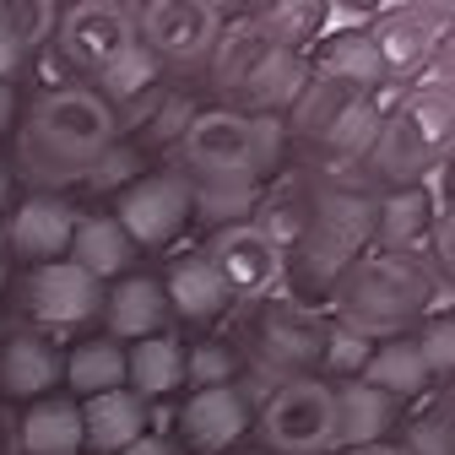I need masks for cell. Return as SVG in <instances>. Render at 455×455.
<instances>
[{"label":"cell","instance_id":"1","mask_svg":"<svg viewBox=\"0 0 455 455\" xmlns=\"http://www.w3.org/2000/svg\"><path fill=\"white\" fill-rule=\"evenodd\" d=\"M114 136H120V120H114V108L92 87H82V82L49 87L28 103L12 174H22L44 196H54V185L87 180V168L114 147Z\"/></svg>","mask_w":455,"mask_h":455},{"label":"cell","instance_id":"2","mask_svg":"<svg viewBox=\"0 0 455 455\" xmlns=\"http://www.w3.org/2000/svg\"><path fill=\"white\" fill-rule=\"evenodd\" d=\"M174 174L196 196H255V180L282 152V120H250L239 108H196L180 131Z\"/></svg>","mask_w":455,"mask_h":455},{"label":"cell","instance_id":"3","mask_svg":"<svg viewBox=\"0 0 455 455\" xmlns=\"http://www.w3.org/2000/svg\"><path fill=\"white\" fill-rule=\"evenodd\" d=\"M336 320L374 336H407L428 315V271L418 260H390V255H358L336 282Z\"/></svg>","mask_w":455,"mask_h":455},{"label":"cell","instance_id":"4","mask_svg":"<svg viewBox=\"0 0 455 455\" xmlns=\"http://www.w3.org/2000/svg\"><path fill=\"white\" fill-rule=\"evenodd\" d=\"M444 120H450V103H444V87H418L402 108H390L379 131H374V147L363 157V180L379 185L385 196L390 190H412L428 180V168L444 163Z\"/></svg>","mask_w":455,"mask_h":455},{"label":"cell","instance_id":"5","mask_svg":"<svg viewBox=\"0 0 455 455\" xmlns=\"http://www.w3.org/2000/svg\"><path fill=\"white\" fill-rule=\"evenodd\" d=\"M255 434L266 455H331L336 450V402L315 374L282 379L255 412Z\"/></svg>","mask_w":455,"mask_h":455},{"label":"cell","instance_id":"6","mask_svg":"<svg viewBox=\"0 0 455 455\" xmlns=\"http://www.w3.org/2000/svg\"><path fill=\"white\" fill-rule=\"evenodd\" d=\"M131 44H136V22H131V6H120V0L60 6L54 33H49V49H54V60H60V71L82 76V87H92Z\"/></svg>","mask_w":455,"mask_h":455},{"label":"cell","instance_id":"7","mask_svg":"<svg viewBox=\"0 0 455 455\" xmlns=\"http://www.w3.org/2000/svg\"><path fill=\"white\" fill-rule=\"evenodd\" d=\"M374 239V196L363 190H331L309 206V228H304V266L315 282H336L341 271H347L363 244Z\"/></svg>","mask_w":455,"mask_h":455},{"label":"cell","instance_id":"8","mask_svg":"<svg viewBox=\"0 0 455 455\" xmlns=\"http://www.w3.org/2000/svg\"><path fill=\"white\" fill-rule=\"evenodd\" d=\"M131 22H136V44L157 66L185 71V66H206L228 17L212 0H147V6H131Z\"/></svg>","mask_w":455,"mask_h":455},{"label":"cell","instance_id":"9","mask_svg":"<svg viewBox=\"0 0 455 455\" xmlns=\"http://www.w3.org/2000/svg\"><path fill=\"white\" fill-rule=\"evenodd\" d=\"M206 266L217 271L228 304H260L282 288V276H288V255H282L255 222H228L206 239Z\"/></svg>","mask_w":455,"mask_h":455},{"label":"cell","instance_id":"10","mask_svg":"<svg viewBox=\"0 0 455 455\" xmlns=\"http://www.w3.org/2000/svg\"><path fill=\"white\" fill-rule=\"evenodd\" d=\"M114 222H120V234L131 239V250H163L185 234L190 222V185L174 174V168H163V174H141L131 180L120 196H114Z\"/></svg>","mask_w":455,"mask_h":455},{"label":"cell","instance_id":"11","mask_svg":"<svg viewBox=\"0 0 455 455\" xmlns=\"http://www.w3.org/2000/svg\"><path fill=\"white\" fill-rule=\"evenodd\" d=\"M17 309L28 325L38 331H71V325H87L98 309H103V288L76 271L71 260H49V266H28L17 276Z\"/></svg>","mask_w":455,"mask_h":455},{"label":"cell","instance_id":"12","mask_svg":"<svg viewBox=\"0 0 455 455\" xmlns=\"http://www.w3.org/2000/svg\"><path fill=\"white\" fill-rule=\"evenodd\" d=\"M76 206L66 196H22L6 212V255H17L22 266H49V260H66L71 234H76Z\"/></svg>","mask_w":455,"mask_h":455},{"label":"cell","instance_id":"13","mask_svg":"<svg viewBox=\"0 0 455 455\" xmlns=\"http://www.w3.org/2000/svg\"><path fill=\"white\" fill-rule=\"evenodd\" d=\"M255 407L239 385H217V390H190L180 407V439L196 455H228L239 450V439L250 434Z\"/></svg>","mask_w":455,"mask_h":455},{"label":"cell","instance_id":"14","mask_svg":"<svg viewBox=\"0 0 455 455\" xmlns=\"http://www.w3.org/2000/svg\"><path fill=\"white\" fill-rule=\"evenodd\" d=\"M320 341H325V320L304 315L299 304H276L260 331H255V369L282 385V379H299L309 374V363L320 358Z\"/></svg>","mask_w":455,"mask_h":455},{"label":"cell","instance_id":"15","mask_svg":"<svg viewBox=\"0 0 455 455\" xmlns=\"http://www.w3.org/2000/svg\"><path fill=\"white\" fill-rule=\"evenodd\" d=\"M369 44H374V60H379V82L418 87V76L439 54V28L418 12H390L369 28Z\"/></svg>","mask_w":455,"mask_h":455},{"label":"cell","instance_id":"16","mask_svg":"<svg viewBox=\"0 0 455 455\" xmlns=\"http://www.w3.org/2000/svg\"><path fill=\"white\" fill-rule=\"evenodd\" d=\"M434 201L423 185L412 190H390L374 201V255H390V260H418L423 266V250H428V234H434Z\"/></svg>","mask_w":455,"mask_h":455},{"label":"cell","instance_id":"17","mask_svg":"<svg viewBox=\"0 0 455 455\" xmlns=\"http://www.w3.org/2000/svg\"><path fill=\"white\" fill-rule=\"evenodd\" d=\"M60 363L66 353L49 347V336L38 331H17L12 341H0V402H44V395H54V385H60Z\"/></svg>","mask_w":455,"mask_h":455},{"label":"cell","instance_id":"18","mask_svg":"<svg viewBox=\"0 0 455 455\" xmlns=\"http://www.w3.org/2000/svg\"><path fill=\"white\" fill-rule=\"evenodd\" d=\"M98 315H103V331H108L114 347H120V341L136 347V341L168 331V304H163L157 276H120V282H108Z\"/></svg>","mask_w":455,"mask_h":455},{"label":"cell","instance_id":"19","mask_svg":"<svg viewBox=\"0 0 455 455\" xmlns=\"http://www.w3.org/2000/svg\"><path fill=\"white\" fill-rule=\"evenodd\" d=\"M331 402H336V450H353V444H385L390 428H402V402L363 379H341L331 385Z\"/></svg>","mask_w":455,"mask_h":455},{"label":"cell","instance_id":"20","mask_svg":"<svg viewBox=\"0 0 455 455\" xmlns=\"http://www.w3.org/2000/svg\"><path fill=\"white\" fill-rule=\"evenodd\" d=\"M309 82V66L299 60V54H282V49H266L255 71L234 87V108L250 114V120H276L282 108H293V98L304 92Z\"/></svg>","mask_w":455,"mask_h":455},{"label":"cell","instance_id":"21","mask_svg":"<svg viewBox=\"0 0 455 455\" xmlns=\"http://www.w3.org/2000/svg\"><path fill=\"white\" fill-rule=\"evenodd\" d=\"M157 288H163L168 315H180V320H190V325H212V320L228 309V293H222L217 271L206 266V255H180V260H168V271L157 276Z\"/></svg>","mask_w":455,"mask_h":455},{"label":"cell","instance_id":"22","mask_svg":"<svg viewBox=\"0 0 455 455\" xmlns=\"http://www.w3.org/2000/svg\"><path fill=\"white\" fill-rule=\"evenodd\" d=\"M82 412V450H98V455H120L125 444H136L147 428V402H136L131 390H108V395H92V402H76Z\"/></svg>","mask_w":455,"mask_h":455},{"label":"cell","instance_id":"23","mask_svg":"<svg viewBox=\"0 0 455 455\" xmlns=\"http://www.w3.org/2000/svg\"><path fill=\"white\" fill-rule=\"evenodd\" d=\"M66 260H71L76 271H87V276L98 282V288H108V282L131 276L136 250H131V239L120 234V222L98 212V217H76V234H71Z\"/></svg>","mask_w":455,"mask_h":455},{"label":"cell","instance_id":"24","mask_svg":"<svg viewBox=\"0 0 455 455\" xmlns=\"http://www.w3.org/2000/svg\"><path fill=\"white\" fill-rule=\"evenodd\" d=\"M185 385V341L174 331H157L125 353V390L136 402H163Z\"/></svg>","mask_w":455,"mask_h":455},{"label":"cell","instance_id":"25","mask_svg":"<svg viewBox=\"0 0 455 455\" xmlns=\"http://www.w3.org/2000/svg\"><path fill=\"white\" fill-rule=\"evenodd\" d=\"M17 455H82V412L71 395H44L17 412Z\"/></svg>","mask_w":455,"mask_h":455},{"label":"cell","instance_id":"26","mask_svg":"<svg viewBox=\"0 0 455 455\" xmlns=\"http://www.w3.org/2000/svg\"><path fill=\"white\" fill-rule=\"evenodd\" d=\"M92 92L114 108V120H120V114H147V108L163 98V66L152 60L141 44H131L120 60H114V66L92 82Z\"/></svg>","mask_w":455,"mask_h":455},{"label":"cell","instance_id":"27","mask_svg":"<svg viewBox=\"0 0 455 455\" xmlns=\"http://www.w3.org/2000/svg\"><path fill=\"white\" fill-rule=\"evenodd\" d=\"M363 385H374V390H385V395H395V402H423V395L434 390V379H428V369H423V358H418V341H412V331L407 336H390V341H379V347L369 353V363H363V374H358Z\"/></svg>","mask_w":455,"mask_h":455},{"label":"cell","instance_id":"28","mask_svg":"<svg viewBox=\"0 0 455 455\" xmlns=\"http://www.w3.org/2000/svg\"><path fill=\"white\" fill-rule=\"evenodd\" d=\"M363 103V92H353V87H341V82H325V76H309L304 82V92L293 98V108H288V125L282 131H293L299 141H325L347 114Z\"/></svg>","mask_w":455,"mask_h":455},{"label":"cell","instance_id":"29","mask_svg":"<svg viewBox=\"0 0 455 455\" xmlns=\"http://www.w3.org/2000/svg\"><path fill=\"white\" fill-rule=\"evenodd\" d=\"M60 385H71V402H92V395L125 390V347H114L108 336L82 341L60 363Z\"/></svg>","mask_w":455,"mask_h":455},{"label":"cell","instance_id":"30","mask_svg":"<svg viewBox=\"0 0 455 455\" xmlns=\"http://www.w3.org/2000/svg\"><path fill=\"white\" fill-rule=\"evenodd\" d=\"M266 54V38H260V28H255V17H239V22H222V33H217V44H212V54H206V76H212V87L217 92H234L250 71H255V60Z\"/></svg>","mask_w":455,"mask_h":455},{"label":"cell","instance_id":"31","mask_svg":"<svg viewBox=\"0 0 455 455\" xmlns=\"http://www.w3.org/2000/svg\"><path fill=\"white\" fill-rule=\"evenodd\" d=\"M325 82H341V87H353V92H379V60H374V44L369 33L347 28V33H331L325 49H320V71Z\"/></svg>","mask_w":455,"mask_h":455},{"label":"cell","instance_id":"32","mask_svg":"<svg viewBox=\"0 0 455 455\" xmlns=\"http://www.w3.org/2000/svg\"><path fill=\"white\" fill-rule=\"evenodd\" d=\"M320 22H325V6H304V0L255 12V28H260L266 49H282V54H299V44L320 38Z\"/></svg>","mask_w":455,"mask_h":455},{"label":"cell","instance_id":"33","mask_svg":"<svg viewBox=\"0 0 455 455\" xmlns=\"http://www.w3.org/2000/svg\"><path fill=\"white\" fill-rule=\"evenodd\" d=\"M54 17H60V6H49V0H0V38L33 60L54 33Z\"/></svg>","mask_w":455,"mask_h":455},{"label":"cell","instance_id":"34","mask_svg":"<svg viewBox=\"0 0 455 455\" xmlns=\"http://www.w3.org/2000/svg\"><path fill=\"white\" fill-rule=\"evenodd\" d=\"M369 353H374V341H369L363 331L331 320V325H325V341H320V358H315V363H320V374H315V379H325V385L358 379V374H363V363H369Z\"/></svg>","mask_w":455,"mask_h":455},{"label":"cell","instance_id":"35","mask_svg":"<svg viewBox=\"0 0 455 455\" xmlns=\"http://www.w3.org/2000/svg\"><path fill=\"white\" fill-rule=\"evenodd\" d=\"M374 131H379V114L369 108V98L341 120L325 141H320V152H325V163H341V168H363V157H369V147H374Z\"/></svg>","mask_w":455,"mask_h":455},{"label":"cell","instance_id":"36","mask_svg":"<svg viewBox=\"0 0 455 455\" xmlns=\"http://www.w3.org/2000/svg\"><path fill=\"white\" fill-rule=\"evenodd\" d=\"M239 369H244V353L228 347V341H196V347H185V385H190V390L234 385Z\"/></svg>","mask_w":455,"mask_h":455},{"label":"cell","instance_id":"37","mask_svg":"<svg viewBox=\"0 0 455 455\" xmlns=\"http://www.w3.org/2000/svg\"><path fill=\"white\" fill-rule=\"evenodd\" d=\"M395 450H402V455H450V402H444V395L434 402V412H418L402 428Z\"/></svg>","mask_w":455,"mask_h":455},{"label":"cell","instance_id":"38","mask_svg":"<svg viewBox=\"0 0 455 455\" xmlns=\"http://www.w3.org/2000/svg\"><path fill=\"white\" fill-rule=\"evenodd\" d=\"M250 222L260 228V234H266V239H271L282 255H288V244H299V239H304V228H309V206L282 196V201H266V206H260Z\"/></svg>","mask_w":455,"mask_h":455},{"label":"cell","instance_id":"39","mask_svg":"<svg viewBox=\"0 0 455 455\" xmlns=\"http://www.w3.org/2000/svg\"><path fill=\"white\" fill-rule=\"evenodd\" d=\"M412 341H418V358H423L428 379L444 385V379H450V309L423 315V320L412 325Z\"/></svg>","mask_w":455,"mask_h":455},{"label":"cell","instance_id":"40","mask_svg":"<svg viewBox=\"0 0 455 455\" xmlns=\"http://www.w3.org/2000/svg\"><path fill=\"white\" fill-rule=\"evenodd\" d=\"M190 120H196V98H190V92H163V98L147 108V141H152V147H174Z\"/></svg>","mask_w":455,"mask_h":455},{"label":"cell","instance_id":"41","mask_svg":"<svg viewBox=\"0 0 455 455\" xmlns=\"http://www.w3.org/2000/svg\"><path fill=\"white\" fill-rule=\"evenodd\" d=\"M131 180H141V174H136V152H125V147H108V152L87 168V185H92V190L131 185Z\"/></svg>","mask_w":455,"mask_h":455},{"label":"cell","instance_id":"42","mask_svg":"<svg viewBox=\"0 0 455 455\" xmlns=\"http://www.w3.org/2000/svg\"><path fill=\"white\" fill-rule=\"evenodd\" d=\"M120 455H180V444L168 439V434H141L136 444H125Z\"/></svg>","mask_w":455,"mask_h":455},{"label":"cell","instance_id":"43","mask_svg":"<svg viewBox=\"0 0 455 455\" xmlns=\"http://www.w3.org/2000/svg\"><path fill=\"white\" fill-rule=\"evenodd\" d=\"M22 71H28V54H17L6 38H0V82H17Z\"/></svg>","mask_w":455,"mask_h":455},{"label":"cell","instance_id":"44","mask_svg":"<svg viewBox=\"0 0 455 455\" xmlns=\"http://www.w3.org/2000/svg\"><path fill=\"white\" fill-rule=\"evenodd\" d=\"M0 455H17V412L0 402Z\"/></svg>","mask_w":455,"mask_h":455},{"label":"cell","instance_id":"45","mask_svg":"<svg viewBox=\"0 0 455 455\" xmlns=\"http://www.w3.org/2000/svg\"><path fill=\"white\" fill-rule=\"evenodd\" d=\"M12 196H17V174H12V163L0 157V222H6V212H12Z\"/></svg>","mask_w":455,"mask_h":455},{"label":"cell","instance_id":"46","mask_svg":"<svg viewBox=\"0 0 455 455\" xmlns=\"http://www.w3.org/2000/svg\"><path fill=\"white\" fill-rule=\"evenodd\" d=\"M12 120H17V87L0 82V131H12Z\"/></svg>","mask_w":455,"mask_h":455},{"label":"cell","instance_id":"47","mask_svg":"<svg viewBox=\"0 0 455 455\" xmlns=\"http://www.w3.org/2000/svg\"><path fill=\"white\" fill-rule=\"evenodd\" d=\"M336 455H402V450L385 439V444H353V450H336Z\"/></svg>","mask_w":455,"mask_h":455},{"label":"cell","instance_id":"48","mask_svg":"<svg viewBox=\"0 0 455 455\" xmlns=\"http://www.w3.org/2000/svg\"><path fill=\"white\" fill-rule=\"evenodd\" d=\"M228 455H266V450H228Z\"/></svg>","mask_w":455,"mask_h":455},{"label":"cell","instance_id":"49","mask_svg":"<svg viewBox=\"0 0 455 455\" xmlns=\"http://www.w3.org/2000/svg\"><path fill=\"white\" fill-rule=\"evenodd\" d=\"M0 325H6V309H0Z\"/></svg>","mask_w":455,"mask_h":455}]
</instances>
